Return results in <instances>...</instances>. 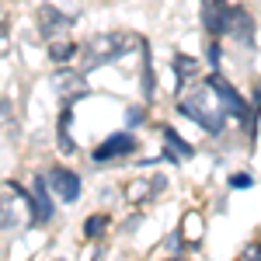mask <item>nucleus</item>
<instances>
[{
  "mask_svg": "<svg viewBox=\"0 0 261 261\" xmlns=\"http://www.w3.org/2000/svg\"><path fill=\"white\" fill-rule=\"evenodd\" d=\"M178 112L185 119H192L199 129L205 133H223V125H226V112H223V101L216 98V91L205 84H195L188 94H178Z\"/></svg>",
  "mask_w": 261,
  "mask_h": 261,
  "instance_id": "nucleus-1",
  "label": "nucleus"
},
{
  "mask_svg": "<svg viewBox=\"0 0 261 261\" xmlns=\"http://www.w3.org/2000/svg\"><path fill=\"white\" fill-rule=\"evenodd\" d=\"M140 35H133V32H101L94 39H87V45L81 49V63H84V73H91V70H98L105 63H115L119 56L125 53H133V49H143Z\"/></svg>",
  "mask_w": 261,
  "mask_h": 261,
  "instance_id": "nucleus-2",
  "label": "nucleus"
},
{
  "mask_svg": "<svg viewBox=\"0 0 261 261\" xmlns=\"http://www.w3.org/2000/svg\"><path fill=\"white\" fill-rule=\"evenodd\" d=\"M136 146H140V140H136L133 133H112L108 140H101L98 146H94L91 161H94V164L119 161V157H129V153H136Z\"/></svg>",
  "mask_w": 261,
  "mask_h": 261,
  "instance_id": "nucleus-3",
  "label": "nucleus"
},
{
  "mask_svg": "<svg viewBox=\"0 0 261 261\" xmlns=\"http://www.w3.org/2000/svg\"><path fill=\"white\" fill-rule=\"evenodd\" d=\"M28 220L32 226H45L53 220V188L45 178L32 181V195H28Z\"/></svg>",
  "mask_w": 261,
  "mask_h": 261,
  "instance_id": "nucleus-4",
  "label": "nucleus"
},
{
  "mask_svg": "<svg viewBox=\"0 0 261 261\" xmlns=\"http://www.w3.org/2000/svg\"><path fill=\"white\" fill-rule=\"evenodd\" d=\"M209 87H213V91H216V98L223 101L226 115H233L237 122H247V125H251V108H247V101H244L241 94L233 91V84L223 81L220 73H213V77H209Z\"/></svg>",
  "mask_w": 261,
  "mask_h": 261,
  "instance_id": "nucleus-5",
  "label": "nucleus"
},
{
  "mask_svg": "<svg viewBox=\"0 0 261 261\" xmlns=\"http://www.w3.org/2000/svg\"><path fill=\"white\" fill-rule=\"evenodd\" d=\"M70 24H73V18L70 14H60V7H53V4H42L39 7V35L45 42L63 39L70 32Z\"/></svg>",
  "mask_w": 261,
  "mask_h": 261,
  "instance_id": "nucleus-6",
  "label": "nucleus"
},
{
  "mask_svg": "<svg viewBox=\"0 0 261 261\" xmlns=\"http://www.w3.org/2000/svg\"><path fill=\"white\" fill-rule=\"evenodd\" d=\"M53 87H56L63 105H73L87 94V77H84V70H60L53 77Z\"/></svg>",
  "mask_w": 261,
  "mask_h": 261,
  "instance_id": "nucleus-7",
  "label": "nucleus"
},
{
  "mask_svg": "<svg viewBox=\"0 0 261 261\" xmlns=\"http://www.w3.org/2000/svg\"><path fill=\"white\" fill-rule=\"evenodd\" d=\"M45 181H49L53 195H60L66 205H73V202L81 199V178H77L73 171H66V167H53V171L45 174Z\"/></svg>",
  "mask_w": 261,
  "mask_h": 261,
  "instance_id": "nucleus-8",
  "label": "nucleus"
},
{
  "mask_svg": "<svg viewBox=\"0 0 261 261\" xmlns=\"http://www.w3.org/2000/svg\"><path fill=\"white\" fill-rule=\"evenodd\" d=\"M202 24L209 28L213 39H220L230 32V7L226 0H202Z\"/></svg>",
  "mask_w": 261,
  "mask_h": 261,
  "instance_id": "nucleus-9",
  "label": "nucleus"
},
{
  "mask_svg": "<svg viewBox=\"0 0 261 261\" xmlns=\"http://www.w3.org/2000/svg\"><path fill=\"white\" fill-rule=\"evenodd\" d=\"M161 136H164V161H171V167H178L181 161H188V157L195 153V146L185 140L181 133H174L171 125H164Z\"/></svg>",
  "mask_w": 261,
  "mask_h": 261,
  "instance_id": "nucleus-10",
  "label": "nucleus"
},
{
  "mask_svg": "<svg viewBox=\"0 0 261 261\" xmlns=\"http://www.w3.org/2000/svg\"><path fill=\"white\" fill-rule=\"evenodd\" d=\"M28 195H21L18 185H7V195L0 192V226L4 230H14L21 226V213H18V202H24Z\"/></svg>",
  "mask_w": 261,
  "mask_h": 261,
  "instance_id": "nucleus-11",
  "label": "nucleus"
},
{
  "mask_svg": "<svg viewBox=\"0 0 261 261\" xmlns=\"http://www.w3.org/2000/svg\"><path fill=\"white\" fill-rule=\"evenodd\" d=\"M226 35H233L241 45H254V21L244 7H230V32Z\"/></svg>",
  "mask_w": 261,
  "mask_h": 261,
  "instance_id": "nucleus-12",
  "label": "nucleus"
},
{
  "mask_svg": "<svg viewBox=\"0 0 261 261\" xmlns=\"http://www.w3.org/2000/svg\"><path fill=\"white\" fill-rule=\"evenodd\" d=\"M70 122H73V112H70V105H63L60 122H56V146H60L63 157H70V153L77 150V143H73V136H70Z\"/></svg>",
  "mask_w": 261,
  "mask_h": 261,
  "instance_id": "nucleus-13",
  "label": "nucleus"
},
{
  "mask_svg": "<svg viewBox=\"0 0 261 261\" xmlns=\"http://www.w3.org/2000/svg\"><path fill=\"white\" fill-rule=\"evenodd\" d=\"M153 192H164V178H150V181L140 178V181H133V185L125 188V199L140 205V202H150V199H153Z\"/></svg>",
  "mask_w": 261,
  "mask_h": 261,
  "instance_id": "nucleus-14",
  "label": "nucleus"
},
{
  "mask_svg": "<svg viewBox=\"0 0 261 261\" xmlns=\"http://www.w3.org/2000/svg\"><path fill=\"white\" fill-rule=\"evenodd\" d=\"M178 233L185 237V244H199L202 237H205V223H202V216L199 213H185V223H181Z\"/></svg>",
  "mask_w": 261,
  "mask_h": 261,
  "instance_id": "nucleus-15",
  "label": "nucleus"
},
{
  "mask_svg": "<svg viewBox=\"0 0 261 261\" xmlns=\"http://www.w3.org/2000/svg\"><path fill=\"white\" fill-rule=\"evenodd\" d=\"M174 73H178V81H192V77H199V60L195 56H188V53H178L174 56Z\"/></svg>",
  "mask_w": 261,
  "mask_h": 261,
  "instance_id": "nucleus-16",
  "label": "nucleus"
},
{
  "mask_svg": "<svg viewBox=\"0 0 261 261\" xmlns=\"http://www.w3.org/2000/svg\"><path fill=\"white\" fill-rule=\"evenodd\" d=\"M73 56H77V45H73V42L70 39H56V42H49V60L53 63H70L73 60Z\"/></svg>",
  "mask_w": 261,
  "mask_h": 261,
  "instance_id": "nucleus-17",
  "label": "nucleus"
},
{
  "mask_svg": "<svg viewBox=\"0 0 261 261\" xmlns=\"http://www.w3.org/2000/svg\"><path fill=\"white\" fill-rule=\"evenodd\" d=\"M153 98V60H150V42H143V101Z\"/></svg>",
  "mask_w": 261,
  "mask_h": 261,
  "instance_id": "nucleus-18",
  "label": "nucleus"
},
{
  "mask_svg": "<svg viewBox=\"0 0 261 261\" xmlns=\"http://www.w3.org/2000/svg\"><path fill=\"white\" fill-rule=\"evenodd\" d=\"M108 216H105V213H94V216H87V220H84V237H87V241H98L101 233H105V230H108Z\"/></svg>",
  "mask_w": 261,
  "mask_h": 261,
  "instance_id": "nucleus-19",
  "label": "nucleus"
},
{
  "mask_svg": "<svg viewBox=\"0 0 261 261\" xmlns=\"http://www.w3.org/2000/svg\"><path fill=\"white\" fill-rule=\"evenodd\" d=\"M11 122H14V105L0 94V129H4V125H11Z\"/></svg>",
  "mask_w": 261,
  "mask_h": 261,
  "instance_id": "nucleus-20",
  "label": "nucleus"
},
{
  "mask_svg": "<svg viewBox=\"0 0 261 261\" xmlns=\"http://www.w3.org/2000/svg\"><path fill=\"white\" fill-rule=\"evenodd\" d=\"M241 261H261V237H258V241H251L247 247H244Z\"/></svg>",
  "mask_w": 261,
  "mask_h": 261,
  "instance_id": "nucleus-21",
  "label": "nucleus"
},
{
  "mask_svg": "<svg viewBox=\"0 0 261 261\" xmlns=\"http://www.w3.org/2000/svg\"><path fill=\"white\" fill-rule=\"evenodd\" d=\"M125 122H129V125H140V122H146V112H143L140 105H133V108L125 112Z\"/></svg>",
  "mask_w": 261,
  "mask_h": 261,
  "instance_id": "nucleus-22",
  "label": "nucleus"
},
{
  "mask_svg": "<svg viewBox=\"0 0 261 261\" xmlns=\"http://www.w3.org/2000/svg\"><path fill=\"white\" fill-rule=\"evenodd\" d=\"M205 56H209V66H213V70H220V60H223L220 42H209V53H205Z\"/></svg>",
  "mask_w": 261,
  "mask_h": 261,
  "instance_id": "nucleus-23",
  "label": "nucleus"
},
{
  "mask_svg": "<svg viewBox=\"0 0 261 261\" xmlns=\"http://www.w3.org/2000/svg\"><path fill=\"white\" fill-rule=\"evenodd\" d=\"M181 244H185V237H181V233H174V237H167V241H164V251H167V254H178Z\"/></svg>",
  "mask_w": 261,
  "mask_h": 261,
  "instance_id": "nucleus-24",
  "label": "nucleus"
},
{
  "mask_svg": "<svg viewBox=\"0 0 261 261\" xmlns=\"http://www.w3.org/2000/svg\"><path fill=\"white\" fill-rule=\"evenodd\" d=\"M251 185H254L251 174H233V178H230V188H251Z\"/></svg>",
  "mask_w": 261,
  "mask_h": 261,
  "instance_id": "nucleus-25",
  "label": "nucleus"
},
{
  "mask_svg": "<svg viewBox=\"0 0 261 261\" xmlns=\"http://www.w3.org/2000/svg\"><path fill=\"white\" fill-rule=\"evenodd\" d=\"M11 49V35H7V24H0V56H7Z\"/></svg>",
  "mask_w": 261,
  "mask_h": 261,
  "instance_id": "nucleus-26",
  "label": "nucleus"
},
{
  "mask_svg": "<svg viewBox=\"0 0 261 261\" xmlns=\"http://www.w3.org/2000/svg\"><path fill=\"white\" fill-rule=\"evenodd\" d=\"M167 261H181V258H167Z\"/></svg>",
  "mask_w": 261,
  "mask_h": 261,
  "instance_id": "nucleus-27",
  "label": "nucleus"
},
{
  "mask_svg": "<svg viewBox=\"0 0 261 261\" xmlns=\"http://www.w3.org/2000/svg\"><path fill=\"white\" fill-rule=\"evenodd\" d=\"M94 261H101V258H94Z\"/></svg>",
  "mask_w": 261,
  "mask_h": 261,
  "instance_id": "nucleus-28",
  "label": "nucleus"
}]
</instances>
